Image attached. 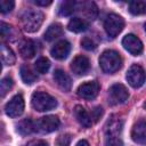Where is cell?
<instances>
[{"label": "cell", "instance_id": "f1b7e54d", "mask_svg": "<svg viewBox=\"0 0 146 146\" xmlns=\"http://www.w3.org/2000/svg\"><path fill=\"white\" fill-rule=\"evenodd\" d=\"M15 6V2L13 0H1L0 1V10L2 14L9 13Z\"/></svg>", "mask_w": 146, "mask_h": 146}, {"label": "cell", "instance_id": "d6a6232c", "mask_svg": "<svg viewBox=\"0 0 146 146\" xmlns=\"http://www.w3.org/2000/svg\"><path fill=\"white\" fill-rule=\"evenodd\" d=\"M26 146H48V144L43 140H32V141L27 143Z\"/></svg>", "mask_w": 146, "mask_h": 146}, {"label": "cell", "instance_id": "ffe728a7", "mask_svg": "<svg viewBox=\"0 0 146 146\" xmlns=\"http://www.w3.org/2000/svg\"><path fill=\"white\" fill-rule=\"evenodd\" d=\"M35 130V124L32 120L30 119H24L22 120L18 124H17V131L18 133H21L22 136H26L32 133Z\"/></svg>", "mask_w": 146, "mask_h": 146}, {"label": "cell", "instance_id": "6da1fadb", "mask_svg": "<svg viewBox=\"0 0 146 146\" xmlns=\"http://www.w3.org/2000/svg\"><path fill=\"white\" fill-rule=\"evenodd\" d=\"M43 18L44 16L40 10L27 8L19 15V24L24 31L32 33L40 29L43 23Z\"/></svg>", "mask_w": 146, "mask_h": 146}, {"label": "cell", "instance_id": "ba28073f", "mask_svg": "<svg viewBox=\"0 0 146 146\" xmlns=\"http://www.w3.org/2000/svg\"><path fill=\"white\" fill-rule=\"evenodd\" d=\"M24 111V99L22 95H15L5 106V112L10 117L19 116Z\"/></svg>", "mask_w": 146, "mask_h": 146}, {"label": "cell", "instance_id": "9a60e30c", "mask_svg": "<svg viewBox=\"0 0 146 146\" xmlns=\"http://www.w3.org/2000/svg\"><path fill=\"white\" fill-rule=\"evenodd\" d=\"M76 9H81L80 11L89 19H95L98 14V8L95 5V2H92V1L76 2Z\"/></svg>", "mask_w": 146, "mask_h": 146}, {"label": "cell", "instance_id": "4fadbf2b", "mask_svg": "<svg viewBox=\"0 0 146 146\" xmlns=\"http://www.w3.org/2000/svg\"><path fill=\"white\" fill-rule=\"evenodd\" d=\"M131 138L137 144H146V120L138 121L132 130H131Z\"/></svg>", "mask_w": 146, "mask_h": 146}, {"label": "cell", "instance_id": "e0dca14e", "mask_svg": "<svg viewBox=\"0 0 146 146\" xmlns=\"http://www.w3.org/2000/svg\"><path fill=\"white\" fill-rule=\"evenodd\" d=\"M18 51H19V54H21V56L23 58L30 59V58H32L35 55V51H36L35 43L32 40H30V39H25V40H23L19 43Z\"/></svg>", "mask_w": 146, "mask_h": 146}, {"label": "cell", "instance_id": "f546056e", "mask_svg": "<svg viewBox=\"0 0 146 146\" xmlns=\"http://www.w3.org/2000/svg\"><path fill=\"white\" fill-rule=\"evenodd\" d=\"M81 46L87 49V50H94L96 47H97V43L89 36H84L82 40H81Z\"/></svg>", "mask_w": 146, "mask_h": 146}, {"label": "cell", "instance_id": "4dcf8cb0", "mask_svg": "<svg viewBox=\"0 0 146 146\" xmlns=\"http://www.w3.org/2000/svg\"><path fill=\"white\" fill-rule=\"evenodd\" d=\"M10 32H11V26L8 25V24H6L5 22H1V24H0V33H1V38H2V39H7V38H9Z\"/></svg>", "mask_w": 146, "mask_h": 146}, {"label": "cell", "instance_id": "7402d4cb", "mask_svg": "<svg viewBox=\"0 0 146 146\" xmlns=\"http://www.w3.org/2000/svg\"><path fill=\"white\" fill-rule=\"evenodd\" d=\"M75 9H76V2L71 1V0H66V1H62L59 3L58 13L62 16H70L73 14V11H75Z\"/></svg>", "mask_w": 146, "mask_h": 146}, {"label": "cell", "instance_id": "9c48e42d", "mask_svg": "<svg viewBox=\"0 0 146 146\" xmlns=\"http://www.w3.org/2000/svg\"><path fill=\"white\" fill-rule=\"evenodd\" d=\"M122 46L128 52L133 56H138L143 51V43L135 34H127L122 39Z\"/></svg>", "mask_w": 146, "mask_h": 146}, {"label": "cell", "instance_id": "4316f807", "mask_svg": "<svg viewBox=\"0 0 146 146\" xmlns=\"http://www.w3.org/2000/svg\"><path fill=\"white\" fill-rule=\"evenodd\" d=\"M105 146H123V144L117 135H107Z\"/></svg>", "mask_w": 146, "mask_h": 146}, {"label": "cell", "instance_id": "52a82bcc", "mask_svg": "<svg viewBox=\"0 0 146 146\" xmlns=\"http://www.w3.org/2000/svg\"><path fill=\"white\" fill-rule=\"evenodd\" d=\"M60 122H59V119L55 115H47V116H43L41 119H39L35 123V130L40 131V132H43V133H49V132H52L55 130L58 129Z\"/></svg>", "mask_w": 146, "mask_h": 146}, {"label": "cell", "instance_id": "83f0119b", "mask_svg": "<svg viewBox=\"0 0 146 146\" xmlns=\"http://www.w3.org/2000/svg\"><path fill=\"white\" fill-rule=\"evenodd\" d=\"M71 135L68 133H64L57 137L56 141H55V146H70L71 144Z\"/></svg>", "mask_w": 146, "mask_h": 146}, {"label": "cell", "instance_id": "e575fe53", "mask_svg": "<svg viewBox=\"0 0 146 146\" xmlns=\"http://www.w3.org/2000/svg\"><path fill=\"white\" fill-rule=\"evenodd\" d=\"M75 146H90V145H89V143H88L87 140H84V139H82V140H80V141H78V144H76Z\"/></svg>", "mask_w": 146, "mask_h": 146}, {"label": "cell", "instance_id": "ac0fdd59", "mask_svg": "<svg viewBox=\"0 0 146 146\" xmlns=\"http://www.w3.org/2000/svg\"><path fill=\"white\" fill-rule=\"evenodd\" d=\"M62 34H63L62 25L58 23H55V24L49 25V27L46 30V32L43 34V38L46 41H52V40L57 39L58 36H60Z\"/></svg>", "mask_w": 146, "mask_h": 146}, {"label": "cell", "instance_id": "7c38bea8", "mask_svg": "<svg viewBox=\"0 0 146 146\" xmlns=\"http://www.w3.org/2000/svg\"><path fill=\"white\" fill-rule=\"evenodd\" d=\"M90 62L86 56H76L71 63V70L76 75H83L89 71Z\"/></svg>", "mask_w": 146, "mask_h": 146}, {"label": "cell", "instance_id": "2e32d148", "mask_svg": "<svg viewBox=\"0 0 146 146\" xmlns=\"http://www.w3.org/2000/svg\"><path fill=\"white\" fill-rule=\"evenodd\" d=\"M74 116H75L76 121L82 127H84V128H89L92 124V117H91V115L81 105H76L74 107Z\"/></svg>", "mask_w": 146, "mask_h": 146}, {"label": "cell", "instance_id": "d590c367", "mask_svg": "<svg viewBox=\"0 0 146 146\" xmlns=\"http://www.w3.org/2000/svg\"><path fill=\"white\" fill-rule=\"evenodd\" d=\"M144 108L146 110V102H145V104H144Z\"/></svg>", "mask_w": 146, "mask_h": 146}, {"label": "cell", "instance_id": "5b68a950", "mask_svg": "<svg viewBox=\"0 0 146 146\" xmlns=\"http://www.w3.org/2000/svg\"><path fill=\"white\" fill-rule=\"evenodd\" d=\"M127 81L128 83L133 87V88H139L144 84L145 80H146V73L144 71V68L138 65V64H133L130 66V68L127 72Z\"/></svg>", "mask_w": 146, "mask_h": 146}, {"label": "cell", "instance_id": "5bb4252c", "mask_svg": "<svg viewBox=\"0 0 146 146\" xmlns=\"http://www.w3.org/2000/svg\"><path fill=\"white\" fill-rule=\"evenodd\" d=\"M54 81L64 91H70L72 87V81L71 78L68 76L67 73H65L63 70H56L54 72Z\"/></svg>", "mask_w": 146, "mask_h": 146}, {"label": "cell", "instance_id": "8fae6325", "mask_svg": "<svg viewBox=\"0 0 146 146\" xmlns=\"http://www.w3.org/2000/svg\"><path fill=\"white\" fill-rule=\"evenodd\" d=\"M70 51H71L70 42L66 41V40H60L57 43H55V46L50 50V54L54 58L62 60V59H65L68 56Z\"/></svg>", "mask_w": 146, "mask_h": 146}, {"label": "cell", "instance_id": "603a6c76", "mask_svg": "<svg viewBox=\"0 0 146 146\" xmlns=\"http://www.w3.org/2000/svg\"><path fill=\"white\" fill-rule=\"evenodd\" d=\"M21 78L26 84H32L36 80V74L31 70L29 65H22L21 66Z\"/></svg>", "mask_w": 146, "mask_h": 146}, {"label": "cell", "instance_id": "484cf974", "mask_svg": "<svg viewBox=\"0 0 146 146\" xmlns=\"http://www.w3.org/2000/svg\"><path fill=\"white\" fill-rule=\"evenodd\" d=\"M13 84H14L13 79H11V78H9V76H6V78H3V79L1 80V82H0L1 97H5V96H6V94H7V92L13 88Z\"/></svg>", "mask_w": 146, "mask_h": 146}, {"label": "cell", "instance_id": "8d00e7d4", "mask_svg": "<svg viewBox=\"0 0 146 146\" xmlns=\"http://www.w3.org/2000/svg\"><path fill=\"white\" fill-rule=\"evenodd\" d=\"M144 27H145V31H146V23H145V25H144Z\"/></svg>", "mask_w": 146, "mask_h": 146}, {"label": "cell", "instance_id": "cb8c5ba5", "mask_svg": "<svg viewBox=\"0 0 146 146\" xmlns=\"http://www.w3.org/2000/svg\"><path fill=\"white\" fill-rule=\"evenodd\" d=\"M129 11L132 15H143L146 13V3L140 0L129 2Z\"/></svg>", "mask_w": 146, "mask_h": 146}, {"label": "cell", "instance_id": "d4e9b609", "mask_svg": "<svg viewBox=\"0 0 146 146\" xmlns=\"http://www.w3.org/2000/svg\"><path fill=\"white\" fill-rule=\"evenodd\" d=\"M34 66H35V70L41 73V74H44L48 72L49 67H50V63L49 60L46 58V57H40L36 59V62L34 63Z\"/></svg>", "mask_w": 146, "mask_h": 146}, {"label": "cell", "instance_id": "44dd1931", "mask_svg": "<svg viewBox=\"0 0 146 146\" xmlns=\"http://www.w3.org/2000/svg\"><path fill=\"white\" fill-rule=\"evenodd\" d=\"M1 59L5 65H13L16 60L14 51L6 43H1Z\"/></svg>", "mask_w": 146, "mask_h": 146}, {"label": "cell", "instance_id": "277c9868", "mask_svg": "<svg viewBox=\"0 0 146 146\" xmlns=\"http://www.w3.org/2000/svg\"><path fill=\"white\" fill-rule=\"evenodd\" d=\"M124 27V21L116 14H110L106 16L104 22V29L110 38H115Z\"/></svg>", "mask_w": 146, "mask_h": 146}, {"label": "cell", "instance_id": "7a4b0ae2", "mask_svg": "<svg viewBox=\"0 0 146 146\" xmlns=\"http://www.w3.org/2000/svg\"><path fill=\"white\" fill-rule=\"evenodd\" d=\"M99 66L105 73H114L122 66V58L115 50H105L99 57Z\"/></svg>", "mask_w": 146, "mask_h": 146}, {"label": "cell", "instance_id": "836d02e7", "mask_svg": "<svg viewBox=\"0 0 146 146\" xmlns=\"http://www.w3.org/2000/svg\"><path fill=\"white\" fill-rule=\"evenodd\" d=\"M33 2L35 5H38V6H43V7L51 5V0H34Z\"/></svg>", "mask_w": 146, "mask_h": 146}, {"label": "cell", "instance_id": "1f68e13d", "mask_svg": "<svg viewBox=\"0 0 146 146\" xmlns=\"http://www.w3.org/2000/svg\"><path fill=\"white\" fill-rule=\"evenodd\" d=\"M102 115H103V108H102L100 106L95 107V108L92 110V112H91L92 122H97V121L100 119V116H102Z\"/></svg>", "mask_w": 146, "mask_h": 146}, {"label": "cell", "instance_id": "30bf717a", "mask_svg": "<svg viewBox=\"0 0 146 146\" xmlns=\"http://www.w3.org/2000/svg\"><path fill=\"white\" fill-rule=\"evenodd\" d=\"M99 91V83L96 81H89L86 83H82L78 88V95L87 100L94 99Z\"/></svg>", "mask_w": 146, "mask_h": 146}, {"label": "cell", "instance_id": "8992f818", "mask_svg": "<svg viewBox=\"0 0 146 146\" xmlns=\"http://www.w3.org/2000/svg\"><path fill=\"white\" fill-rule=\"evenodd\" d=\"M129 97L127 88L121 83H115L108 89V103L111 105L123 104Z\"/></svg>", "mask_w": 146, "mask_h": 146}, {"label": "cell", "instance_id": "d6986e66", "mask_svg": "<svg viewBox=\"0 0 146 146\" xmlns=\"http://www.w3.org/2000/svg\"><path fill=\"white\" fill-rule=\"evenodd\" d=\"M67 27H68L70 31L75 32V33L83 32L88 29V22H86L83 18H80V17H73L68 22Z\"/></svg>", "mask_w": 146, "mask_h": 146}, {"label": "cell", "instance_id": "3957f363", "mask_svg": "<svg viewBox=\"0 0 146 146\" xmlns=\"http://www.w3.org/2000/svg\"><path fill=\"white\" fill-rule=\"evenodd\" d=\"M32 107L39 112H46L57 106V100L49 94L43 91H35L31 98Z\"/></svg>", "mask_w": 146, "mask_h": 146}]
</instances>
